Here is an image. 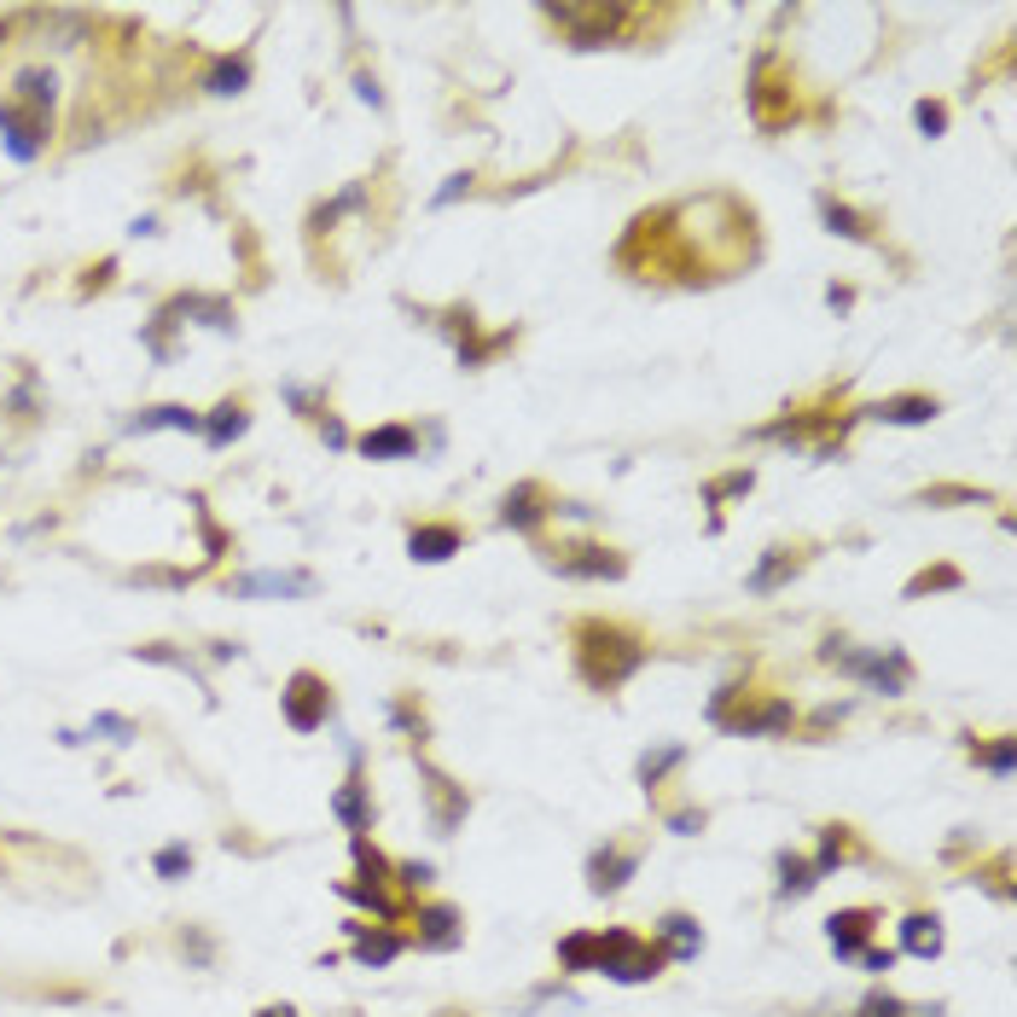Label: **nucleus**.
<instances>
[{
	"instance_id": "1",
	"label": "nucleus",
	"mask_w": 1017,
	"mask_h": 1017,
	"mask_svg": "<svg viewBox=\"0 0 1017 1017\" xmlns=\"http://www.w3.org/2000/svg\"><path fill=\"white\" fill-rule=\"evenodd\" d=\"M581 640V680L588 686H599V692H610V686H622L634 669L646 664V646L634 640V634H617V628H599V622H588L576 634Z\"/></svg>"
},
{
	"instance_id": "2",
	"label": "nucleus",
	"mask_w": 1017,
	"mask_h": 1017,
	"mask_svg": "<svg viewBox=\"0 0 1017 1017\" xmlns=\"http://www.w3.org/2000/svg\"><path fill=\"white\" fill-rule=\"evenodd\" d=\"M664 948H646L634 930H605L594 936V971H605L610 983H651L664 971Z\"/></svg>"
},
{
	"instance_id": "3",
	"label": "nucleus",
	"mask_w": 1017,
	"mask_h": 1017,
	"mask_svg": "<svg viewBox=\"0 0 1017 1017\" xmlns=\"http://www.w3.org/2000/svg\"><path fill=\"white\" fill-rule=\"evenodd\" d=\"M279 709H286V721L297 727V732H315V727H326V680L320 675H291V686L279 692Z\"/></svg>"
},
{
	"instance_id": "4",
	"label": "nucleus",
	"mask_w": 1017,
	"mask_h": 1017,
	"mask_svg": "<svg viewBox=\"0 0 1017 1017\" xmlns=\"http://www.w3.org/2000/svg\"><path fill=\"white\" fill-rule=\"evenodd\" d=\"M0 140H7V151L18 163H36L41 158V146H47V117H36V111H23V106H0Z\"/></svg>"
},
{
	"instance_id": "5",
	"label": "nucleus",
	"mask_w": 1017,
	"mask_h": 1017,
	"mask_svg": "<svg viewBox=\"0 0 1017 1017\" xmlns=\"http://www.w3.org/2000/svg\"><path fill=\"white\" fill-rule=\"evenodd\" d=\"M233 594L239 599H309L315 594V576H302V570H250V576H239L233 581Z\"/></svg>"
},
{
	"instance_id": "6",
	"label": "nucleus",
	"mask_w": 1017,
	"mask_h": 1017,
	"mask_svg": "<svg viewBox=\"0 0 1017 1017\" xmlns=\"http://www.w3.org/2000/svg\"><path fill=\"white\" fill-rule=\"evenodd\" d=\"M873 925H878V913H873V907H849V913H831V919H826V943H831V954H837V959H855L860 948H867Z\"/></svg>"
},
{
	"instance_id": "7",
	"label": "nucleus",
	"mask_w": 1017,
	"mask_h": 1017,
	"mask_svg": "<svg viewBox=\"0 0 1017 1017\" xmlns=\"http://www.w3.org/2000/svg\"><path fill=\"white\" fill-rule=\"evenodd\" d=\"M547 12H552L558 23H570V30H576V47H594L599 36H610V30H617V23L628 18L622 7H547Z\"/></svg>"
},
{
	"instance_id": "8",
	"label": "nucleus",
	"mask_w": 1017,
	"mask_h": 1017,
	"mask_svg": "<svg viewBox=\"0 0 1017 1017\" xmlns=\"http://www.w3.org/2000/svg\"><path fill=\"white\" fill-rule=\"evenodd\" d=\"M634 873H640V855H628V849H599L588 860V884L599 889V896H617Z\"/></svg>"
},
{
	"instance_id": "9",
	"label": "nucleus",
	"mask_w": 1017,
	"mask_h": 1017,
	"mask_svg": "<svg viewBox=\"0 0 1017 1017\" xmlns=\"http://www.w3.org/2000/svg\"><path fill=\"white\" fill-rule=\"evenodd\" d=\"M407 552H413L419 565H442V558L460 552V529L453 524H419L413 536H407Z\"/></svg>"
},
{
	"instance_id": "10",
	"label": "nucleus",
	"mask_w": 1017,
	"mask_h": 1017,
	"mask_svg": "<svg viewBox=\"0 0 1017 1017\" xmlns=\"http://www.w3.org/2000/svg\"><path fill=\"white\" fill-rule=\"evenodd\" d=\"M558 570H565V576H594V581H599V576L617 581V576L628 570V558L610 552V547H570V558H558Z\"/></svg>"
},
{
	"instance_id": "11",
	"label": "nucleus",
	"mask_w": 1017,
	"mask_h": 1017,
	"mask_svg": "<svg viewBox=\"0 0 1017 1017\" xmlns=\"http://www.w3.org/2000/svg\"><path fill=\"white\" fill-rule=\"evenodd\" d=\"M797 721V709L785 704V698H774V704H761V709H750V716H732V721H721L727 732H739V739H756V732H785Z\"/></svg>"
},
{
	"instance_id": "12",
	"label": "nucleus",
	"mask_w": 1017,
	"mask_h": 1017,
	"mask_svg": "<svg viewBox=\"0 0 1017 1017\" xmlns=\"http://www.w3.org/2000/svg\"><path fill=\"white\" fill-rule=\"evenodd\" d=\"M419 925H425L419 930V948H460V936H466L460 930V913L442 907V901L437 907H419Z\"/></svg>"
},
{
	"instance_id": "13",
	"label": "nucleus",
	"mask_w": 1017,
	"mask_h": 1017,
	"mask_svg": "<svg viewBox=\"0 0 1017 1017\" xmlns=\"http://www.w3.org/2000/svg\"><path fill=\"white\" fill-rule=\"evenodd\" d=\"M53 70H18V82H12V106H23V111H36V117H47L53 111Z\"/></svg>"
},
{
	"instance_id": "14",
	"label": "nucleus",
	"mask_w": 1017,
	"mask_h": 1017,
	"mask_svg": "<svg viewBox=\"0 0 1017 1017\" xmlns=\"http://www.w3.org/2000/svg\"><path fill=\"white\" fill-rule=\"evenodd\" d=\"M547 518V506H541V489L536 482H518L512 495H506V506H500V524L506 529H536Z\"/></svg>"
},
{
	"instance_id": "15",
	"label": "nucleus",
	"mask_w": 1017,
	"mask_h": 1017,
	"mask_svg": "<svg viewBox=\"0 0 1017 1017\" xmlns=\"http://www.w3.org/2000/svg\"><path fill=\"white\" fill-rule=\"evenodd\" d=\"M657 936H664L669 959H698V948H704V930H698V919H686V913H669V919L657 925Z\"/></svg>"
},
{
	"instance_id": "16",
	"label": "nucleus",
	"mask_w": 1017,
	"mask_h": 1017,
	"mask_svg": "<svg viewBox=\"0 0 1017 1017\" xmlns=\"http://www.w3.org/2000/svg\"><path fill=\"white\" fill-rule=\"evenodd\" d=\"M198 430H203V442H210V448H227V442H239L245 430H250V413H245L239 401H221L216 413L198 425Z\"/></svg>"
},
{
	"instance_id": "17",
	"label": "nucleus",
	"mask_w": 1017,
	"mask_h": 1017,
	"mask_svg": "<svg viewBox=\"0 0 1017 1017\" xmlns=\"http://www.w3.org/2000/svg\"><path fill=\"white\" fill-rule=\"evenodd\" d=\"M943 407H936V396H896V401H878L873 407V419H884V425H930Z\"/></svg>"
},
{
	"instance_id": "18",
	"label": "nucleus",
	"mask_w": 1017,
	"mask_h": 1017,
	"mask_svg": "<svg viewBox=\"0 0 1017 1017\" xmlns=\"http://www.w3.org/2000/svg\"><path fill=\"white\" fill-rule=\"evenodd\" d=\"M361 453H367V460H407V453H413V430H407V425H378V430L361 437Z\"/></svg>"
},
{
	"instance_id": "19",
	"label": "nucleus",
	"mask_w": 1017,
	"mask_h": 1017,
	"mask_svg": "<svg viewBox=\"0 0 1017 1017\" xmlns=\"http://www.w3.org/2000/svg\"><path fill=\"white\" fill-rule=\"evenodd\" d=\"M349 936H355V959H361V965H390V959L401 954V936H396V930H367V925H349Z\"/></svg>"
},
{
	"instance_id": "20",
	"label": "nucleus",
	"mask_w": 1017,
	"mask_h": 1017,
	"mask_svg": "<svg viewBox=\"0 0 1017 1017\" xmlns=\"http://www.w3.org/2000/svg\"><path fill=\"white\" fill-rule=\"evenodd\" d=\"M901 948L919 954V959H936L943 954V925H936L930 913H913V919H901Z\"/></svg>"
},
{
	"instance_id": "21",
	"label": "nucleus",
	"mask_w": 1017,
	"mask_h": 1017,
	"mask_svg": "<svg viewBox=\"0 0 1017 1017\" xmlns=\"http://www.w3.org/2000/svg\"><path fill=\"white\" fill-rule=\"evenodd\" d=\"M814 884H820V873H814V860H802V855H779V901H797V896H808Z\"/></svg>"
},
{
	"instance_id": "22",
	"label": "nucleus",
	"mask_w": 1017,
	"mask_h": 1017,
	"mask_svg": "<svg viewBox=\"0 0 1017 1017\" xmlns=\"http://www.w3.org/2000/svg\"><path fill=\"white\" fill-rule=\"evenodd\" d=\"M203 419L192 413V407H151V413H140L129 430L134 437H146V430H198Z\"/></svg>"
},
{
	"instance_id": "23",
	"label": "nucleus",
	"mask_w": 1017,
	"mask_h": 1017,
	"mask_svg": "<svg viewBox=\"0 0 1017 1017\" xmlns=\"http://www.w3.org/2000/svg\"><path fill=\"white\" fill-rule=\"evenodd\" d=\"M332 808H338V820H343V826H349L355 837L367 831V785H361V779H349L343 791L332 797Z\"/></svg>"
},
{
	"instance_id": "24",
	"label": "nucleus",
	"mask_w": 1017,
	"mask_h": 1017,
	"mask_svg": "<svg viewBox=\"0 0 1017 1017\" xmlns=\"http://www.w3.org/2000/svg\"><path fill=\"white\" fill-rule=\"evenodd\" d=\"M820 216H826L831 233H844V239H855V245H867V239H873V227L860 221V216L849 210V203H837V198H826V203H820Z\"/></svg>"
},
{
	"instance_id": "25",
	"label": "nucleus",
	"mask_w": 1017,
	"mask_h": 1017,
	"mask_svg": "<svg viewBox=\"0 0 1017 1017\" xmlns=\"http://www.w3.org/2000/svg\"><path fill=\"white\" fill-rule=\"evenodd\" d=\"M675 761H686V745H664V750H646V756H640V785H646V791L675 768Z\"/></svg>"
},
{
	"instance_id": "26",
	"label": "nucleus",
	"mask_w": 1017,
	"mask_h": 1017,
	"mask_svg": "<svg viewBox=\"0 0 1017 1017\" xmlns=\"http://www.w3.org/2000/svg\"><path fill=\"white\" fill-rule=\"evenodd\" d=\"M558 965H565V971H594V936L588 930L565 936V943H558Z\"/></svg>"
},
{
	"instance_id": "27",
	"label": "nucleus",
	"mask_w": 1017,
	"mask_h": 1017,
	"mask_svg": "<svg viewBox=\"0 0 1017 1017\" xmlns=\"http://www.w3.org/2000/svg\"><path fill=\"white\" fill-rule=\"evenodd\" d=\"M430 791H437V831H453V826H460V814H466V797L453 791L448 779H430Z\"/></svg>"
},
{
	"instance_id": "28",
	"label": "nucleus",
	"mask_w": 1017,
	"mask_h": 1017,
	"mask_svg": "<svg viewBox=\"0 0 1017 1017\" xmlns=\"http://www.w3.org/2000/svg\"><path fill=\"white\" fill-rule=\"evenodd\" d=\"M245 82H250V64H245V59H221V64L210 70V82H203V88L227 99V93H239Z\"/></svg>"
},
{
	"instance_id": "29",
	"label": "nucleus",
	"mask_w": 1017,
	"mask_h": 1017,
	"mask_svg": "<svg viewBox=\"0 0 1017 1017\" xmlns=\"http://www.w3.org/2000/svg\"><path fill=\"white\" fill-rule=\"evenodd\" d=\"M791 570H797V558H791V552H774L768 565H761V570L750 576V588H756V594H774V588H779V581L791 576Z\"/></svg>"
},
{
	"instance_id": "30",
	"label": "nucleus",
	"mask_w": 1017,
	"mask_h": 1017,
	"mask_svg": "<svg viewBox=\"0 0 1017 1017\" xmlns=\"http://www.w3.org/2000/svg\"><path fill=\"white\" fill-rule=\"evenodd\" d=\"M151 867H158V878H169V884H175V878H187V873H192V849H187V844H163Z\"/></svg>"
},
{
	"instance_id": "31",
	"label": "nucleus",
	"mask_w": 1017,
	"mask_h": 1017,
	"mask_svg": "<svg viewBox=\"0 0 1017 1017\" xmlns=\"http://www.w3.org/2000/svg\"><path fill=\"white\" fill-rule=\"evenodd\" d=\"M750 482H756L750 471H727L721 482H709V489H704V500L716 506V500H727V495H750Z\"/></svg>"
},
{
	"instance_id": "32",
	"label": "nucleus",
	"mask_w": 1017,
	"mask_h": 1017,
	"mask_svg": "<svg viewBox=\"0 0 1017 1017\" xmlns=\"http://www.w3.org/2000/svg\"><path fill=\"white\" fill-rule=\"evenodd\" d=\"M93 732H99V739H111V745H129V739H134V721H122V716H93Z\"/></svg>"
},
{
	"instance_id": "33",
	"label": "nucleus",
	"mask_w": 1017,
	"mask_h": 1017,
	"mask_svg": "<svg viewBox=\"0 0 1017 1017\" xmlns=\"http://www.w3.org/2000/svg\"><path fill=\"white\" fill-rule=\"evenodd\" d=\"M1011 756H1017L1011 739H995L988 750H977V761H983V768H995V774H1011Z\"/></svg>"
},
{
	"instance_id": "34",
	"label": "nucleus",
	"mask_w": 1017,
	"mask_h": 1017,
	"mask_svg": "<svg viewBox=\"0 0 1017 1017\" xmlns=\"http://www.w3.org/2000/svg\"><path fill=\"white\" fill-rule=\"evenodd\" d=\"M860 1017H913V1011L896 995H867V1000H860Z\"/></svg>"
},
{
	"instance_id": "35",
	"label": "nucleus",
	"mask_w": 1017,
	"mask_h": 1017,
	"mask_svg": "<svg viewBox=\"0 0 1017 1017\" xmlns=\"http://www.w3.org/2000/svg\"><path fill=\"white\" fill-rule=\"evenodd\" d=\"M913 117H919V129H925L930 140H936V134H943V129H948V111H943V106H936V99H919V111H913Z\"/></svg>"
},
{
	"instance_id": "36",
	"label": "nucleus",
	"mask_w": 1017,
	"mask_h": 1017,
	"mask_svg": "<svg viewBox=\"0 0 1017 1017\" xmlns=\"http://www.w3.org/2000/svg\"><path fill=\"white\" fill-rule=\"evenodd\" d=\"M925 588H959V576H954V570H936V576H919V581H913V588H907V594H913V599H919Z\"/></svg>"
},
{
	"instance_id": "37",
	"label": "nucleus",
	"mask_w": 1017,
	"mask_h": 1017,
	"mask_svg": "<svg viewBox=\"0 0 1017 1017\" xmlns=\"http://www.w3.org/2000/svg\"><path fill=\"white\" fill-rule=\"evenodd\" d=\"M401 884L407 889H425L430 884V867H425V860H419V867H401Z\"/></svg>"
},
{
	"instance_id": "38",
	"label": "nucleus",
	"mask_w": 1017,
	"mask_h": 1017,
	"mask_svg": "<svg viewBox=\"0 0 1017 1017\" xmlns=\"http://www.w3.org/2000/svg\"><path fill=\"white\" fill-rule=\"evenodd\" d=\"M466 187H471V175H453V181H448V187L437 192V203H453V198H460Z\"/></svg>"
},
{
	"instance_id": "39",
	"label": "nucleus",
	"mask_w": 1017,
	"mask_h": 1017,
	"mask_svg": "<svg viewBox=\"0 0 1017 1017\" xmlns=\"http://www.w3.org/2000/svg\"><path fill=\"white\" fill-rule=\"evenodd\" d=\"M669 826H675L680 837H692V831L704 826V814H675V820H669Z\"/></svg>"
},
{
	"instance_id": "40",
	"label": "nucleus",
	"mask_w": 1017,
	"mask_h": 1017,
	"mask_svg": "<svg viewBox=\"0 0 1017 1017\" xmlns=\"http://www.w3.org/2000/svg\"><path fill=\"white\" fill-rule=\"evenodd\" d=\"M855 959H867V965H873V971H889V959H896V954H878V948H860Z\"/></svg>"
},
{
	"instance_id": "41",
	"label": "nucleus",
	"mask_w": 1017,
	"mask_h": 1017,
	"mask_svg": "<svg viewBox=\"0 0 1017 1017\" xmlns=\"http://www.w3.org/2000/svg\"><path fill=\"white\" fill-rule=\"evenodd\" d=\"M257 1017H297L291 1006H268V1011H257Z\"/></svg>"
}]
</instances>
